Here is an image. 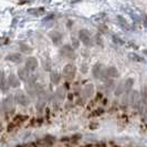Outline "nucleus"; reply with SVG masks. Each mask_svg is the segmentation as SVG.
<instances>
[{
    "label": "nucleus",
    "instance_id": "obj_1",
    "mask_svg": "<svg viewBox=\"0 0 147 147\" xmlns=\"http://www.w3.org/2000/svg\"><path fill=\"white\" fill-rule=\"evenodd\" d=\"M76 74V66L72 64V63H67L64 65L63 70H62V75L65 79L66 81H72L75 78Z\"/></svg>",
    "mask_w": 147,
    "mask_h": 147
},
{
    "label": "nucleus",
    "instance_id": "obj_2",
    "mask_svg": "<svg viewBox=\"0 0 147 147\" xmlns=\"http://www.w3.org/2000/svg\"><path fill=\"white\" fill-rule=\"evenodd\" d=\"M13 100H15V103L19 104L21 106H28L30 104L29 97L24 94V92H22L21 90H18L13 95Z\"/></svg>",
    "mask_w": 147,
    "mask_h": 147
},
{
    "label": "nucleus",
    "instance_id": "obj_3",
    "mask_svg": "<svg viewBox=\"0 0 147 147\" xmlns=\"http://www.w3.org/2000/svg\"><path fill=\"white\" fill-rule=\"evenodd\" d=\"M79 41H81L85 47H92L91 32L88 29H81L79 31Z\"/></svg>",
    "mask_w": 147,
    "mask_h": 147
},
{
    "label": "nucleus",
    "instance_id": "obj_4",
    "mask_svg": "<svg viewBox=\"0 0 147 147\" xmlns=\"http://www.w3.org/2000/svg\"><path fill=\"white\" fill-rule=\"evenodd\" d=\"M15 100H13V95H9V96H6L5 97V100L2 101V106H1V109L3 112H6V113H9V112H12L13 109H15Z\"/></svg>",
    "mask_w": 147,
    "mask_h": 147
},
{
    "label": "nucleus",
    "instance_id": "obj_5",
    "mask_svg": "<svg viewBox=\"0 0 147 147\" xmlns=\"http://www.w3.org/2000/svg\"><path fill=\"white\" fill-rule=\"evenodd\" d=\"M60 53L62 57H64L66 59H71L73 60L75 59V52H74V49L71 47V44H64L62 45L61 50H60Z\"/></svg>",
    "mask_w": 147,
    "mask_h": 147
},
{
    "label": "nucleus",
    "instance_id": "obj_6",
    "mask_svg": "<svg viewBox=\"0 0 147 147\" xmlns=\"http://www.w3.org/2000/svg\"><path fill=\"white\" fill-rule=\"evenodd\" d=\"M92 75L94 79H101L105 75V69L101 63H95L92 67Z\"/></svg>",
    "mask_w": 147,
    "mask_h": 147
},
{
    "label": "nucleus",
    "instance_id": "obj_7",
    "mask_svg": "<svg viewBox=\"0 0 147 147\" xmlns=\"http://www.w3.org/2000/svg\"><path fill=\"white\" fill-rule=\"evenodd\" d=\"M49 38L51 39V41L53 42L54 45H60L63 41V36L62 33L59 32V31H50L49 32Z\"/></svg>",
    "mask_w": 147,
    "mask_h": 147
},
{
    "label": "nucleus",
    "instance_id": "obj_8",
    "mask_svg": "<svg viewBox=\"0 0 147 147\" xmlns=\"http://www.w3.org/2000/svg\"><path fill=\"white\" fill-rule=\"evenodd\" d=\"M5 60H6V61H9V62H12V63L20 64L22 61H23V57L21 55V53L12 52V53L6 55V57H5Z\"/></svg>",
    "mask_w": 147,
    "mask_h": 147
},
{
    "label": "nucleus",
    "instance_id": "obj_9",
    "mask_svg": "<svg viewBox=\"0 0 147 147\" xmlns=\"http://www.w3.org/2000/svg\"><path fill=\"white\" fill-rule=\"evenodd\" d=\"M38 60L37 58H34V57H29L28 59L26 60V69L29 71V72H31V71H34L38 67Z\"/></svg>",
    "mask_w": 147,
    "mask_h": 147
},
{
    "label": "nucleus",
    "instance_id": "obj_10",
    "mask_svg": "<svg viewBox=\"0 0 147 147\" xmlns=\"http://www.w3.org/2000/svg\"><path fill=\"white\" fill-rule=\"evenodd\" d=\"M93 94H94V85H93L92 83H88V84L83 88V90H82V95H83L84 98L88 100L90 97H92Z\"/></svg>",
    "mask_w": 147,
    "mask_h": 147
},
{
    "label": "nucleus",
    "instance_id": "obj_11",
    "mask_svg": "<svg viewBox=\"0 0 147 147\" xmlns=\"http://www.w3.org/2000/svg\"><path fill=\"white\" fill-rule=\"evenodd\" d=\"M7 81L10 88H17L20 86V80L18 79V76L16 74H12V73L9 74V76L7 78Z\"/></svg>",
    "mask_w": 147,
    "mask_h": 147
},
{
    "label": "nucleus",
    "instance_id": "obj_12",
    "mask_svg": "<svg viewBox=\"0 0 147 147\" xmlns=\"http://www.w3.org/2000/svg\"><path fill=\"white\" fill-rule=\"evenodd\" d=\"M17 76H18V79H19V80L26 82V83L30 80V73L26 67H21V69H19V70H18V75H17Z\"/></svg>",
    "mask_w": 147,
    "mask_h": 147
},
{
    "label": "nucleus",
    "instance_id": "obj_13",
    "mask_svg": "<svg viewBox=\"0 0 147 147\" xmlns=\"http://www.w3.org/2000/svg\"><path fill=\"white\" fill-rule=\"evenodd\" d=\"M140 102H142V98L140 96V93L138 92H133L132 97H131V103H132L133 107L138 109L140 106Z\"/></svg>",
    "mask_w": 147,
    "mask_h": 147
},
{
    "label": "nucleus",
    "instance_id": "obj_14",
    "mask_svg": "<svg viewBox=\"0 0 147 147\" xmlns=\"http://www.w3.org/2000/svg\"><path fill=\"white\" fill-rule=\"evenodd\" d=\"M105 75L109 76V78H118L119 76V73H118V70L115 67V66H110L105 70Z\"/></svg>",
    "mask_w": 147,
    "mask_h": 147
},
{
    "label": "nucleus",
    "instance_id": "obj_15",
    "mask_svg": "<svg viewBox=\"0 0 147 147\" xmlns=\"http://www.w3.org/2000/svg\"><path fill=\"white\" fill-rule=\"evenodd\" d=\"M61 74L58 72V71H51V73H50V80H51V83L52 84H59L60 81H61Z\"/></svg>",
    "mask_w": 147,
    "mask_h": 147
},
{
    "label": "nucleus",
    "instance_id": "obj_16",
    "mask_svg": "<svg viewBox=\"0 0 147 147\" xmlns=\"http://www.w3.org/2000/svg\"><path fill=\"white\" fill-rule=\"evenodd\" d=\"M128 58L129 60H132L133 62H138V63H145V59L140 55V54H137V53H135V52H131L129 54H128Z\"/></svg>",
    "mask_w": 147,
    "mask_h": 147
},
{
    "label": "nucleus",
    "instance_id": "obj_17",
    "mask_svg": "<svg viewBox=\"0 0 147 147\" xmlns=\"http://www.w3.org/2000/svg\"><path fill=\"white\" fill-rule=\"evenodd\" d=\"M133 85H134V79H132V78L126 79V81L124 82V86H125V92H124V93H125L127 96L129 94V92L132 91Z\"/></svg>",
    "mask_w": 147,
    "mask_h": 147
},
{
    "label": "nucleus",
    "instance_id": "obj_18",
    "mask_svg": "<svg viewBox=\"0 0 147 147\" xmlns=\"http://www.w3.org/2000/svg\"><path fill=\"white\" fill-rule=\"evenodd\" d=\"M54 96H55V98H57L58 101H63V100L65 98V90H64V88H57Z\"/></svg>",
    "mask_w": 147,
    "mask_h": 147
},
{
    "label": "nucleus",
    "instance_id": "obj_19",
    "mask_svg": "<svg viewBox=\"0 0 147 147\" xmlns=\"http://www.w3.org/2000/svg\"><path fill=\"white\" fill-rule=\"evenodd\" d=\"M9 84H8V81L6 78H3L1 81H0V91L2 92V93H7L8 91H9Z\"/></svg>",
    "mask_w": 147,
    "mask_h": 147
},
{
    "label": "nucleus",
    "instance_id": "obj_20",
    "mask_svg": "<svg viewBox=\"0 0 147 147\" xmlns=\"http://www.w3.org/2000/svg\"><path fill=\"white\" fill-rule=\"evenodd\" d=\"M19 49H20V52H21V53H27V54H29V53L32 52V48L26 43L19 44Z\"/></svg>",
    "mask_w": 147,
    "mask_h": 147
},
{
    "label": "nucleus",
    "instance_id": "obj_21",
    "mask_svg": "<svg viewBox=\"0 0 147 147\" xmlns=\"http://www.w3.org/2000/svg\"><path fill=\"white\" fill-rule=\"evenodd\" d=\"M27 118H28V116H26V115H22V114H18L17 116L15 117V125H19V124H21V123H23L24 121H27Z\"/></svg>",
    "mask_w": 147,
    "mask_h": 147
},
{
    "label": "nucleus",
    "instance_id": "obj_22",
    "mask_svg": "<svg viewBox=\"0 0 147 147\" xmlns=\"http://www.w3.org/2000/svg\"><path fill=\"white\" fill-rule=\"evenodd\" d=\"M125 92V86H124V82H121L119 84L117 85V88L115 90V95L118 96L121 94H123Z\"/></svg>",
    "mask_w": 147,
    "mask_h": 147
},
{
    "label": "nucleus",
    "instance_id": "obj_23",
    "mask_svg": "<svg viewBox=\"0 0 147 147\" xmlns=\"http://www.w3.org/2000/svg\"><path fill=\"white\" fill-rule=\"evenodd\" d=\"M44 143L48 145H53L55 143V137L52 135H45L44 136Z\"/></svg>",
    "mask_w": 147,
    "mask_h": 147
},
{
    "label": "nucleus",
    "instance_id": "obj_24",
    "mask_svg": "<svg viewBox=\"0 0 147 147\" xmlns=\"http://www.w3.org/2000/svg\"><path fill=\"white\" fill-rule=\"evenodd\" d=\"M44 8L40 7V8H36L34 10H32V9H30L29 10V13H32V15H36V16H40L42 15V13H44Z\"/></svg>",
    "mask_w": 147,
    "mask_h": 147
},
{
    "label": "nucleus",
    "instance_id": "obj_25",
    "mask_svg": "<svg viewBox=\"0 0 147 147\" xmlns=\"http://www.w3.org/2000/svg\"><path fill=\"white\" fill-rule=\"evenodd\" d=\"M142 102L143 103H147V84L146 85H144V88H143V91H142Z\"/></svg>",
    "mask_w": 147,
    "mask_h": 147
},
{
    "label": "nucleus",
    "instance_id": "obj_26",
    "mask_svg": "<svg viewBox=\"0 0 147 147\" xmlns=\"http://www.w3.org/2000/svg\"><path fill=\"white\" fill-rule=\"evenodd\" d=\"M112 39H113L114 43L118 44V45H124V43H125V42H124V41H123V40H122L121 38H117V36H115V34H114V36L112 37Z\"/></svg>",
    "mask_w": 147,
    "mask_h": 147
},
{
    "label": "nucleus",
    "instance_id": "obj_27",
    "mask_svg": "<svg viewBox=\"0 0 147 147\" xmlns=\"http://www.w3.org/2000/svg\"><path fill=\"white\" fill-rule=\"evenodd\" d=\"M116 18H117V21L119 22L122 26H124L123 28H125L126 29V27H127V21L125 20V18H124V17H122V16H117Z\"/></svg>",
    "mask_w": 147,
    "mask_h": 147
},
{
    "label": "nucleus",
    "instance_id": "obj_28",
    "mask_svg": "<svg viewBox=\"0 0 147 147\" xmlns=\"http://www.w3.org/2000/svg\"><path fill=\"white\" fill-rule=\"evenodd\" d=\"M43 106H44V100L43 98H40V101L38 102L37 104V109L39 112H41V111L43 110Z\"/></svg>",
    "mask_w": 147,
    "mask_h": 147
},
{
    "label": "nucleus",
    "instance_id": "obj_29",
    "mask_svg": "<svg viewBox=\"0 0 147 147\" xmlns=\"http://www.w3.org/2000/svg\"><path fill=\"white\" fill-rule=\"evenodd\" d=\"M71 47H72L73 49H78V48L80 47V42H79V40H76V39L72 38V44H71Z\"/></svg>",
    "mask_w": 147,
    "mask_h": 147
},
{
    "label": "nucleus",
    "instance_id": "obj_30",
    "mask_svg": "<svg viewBox=\"0 0 147 147\" xmlns=\"http://www.w3.org/2000/svg\"><path fill=\"white\" fill-rule=\"evenodd\" d=\"M43 67L47 71H51V63L49 61H43Z\"/></svg>",
    "mask_w": 147,
    "mask_h": 147
},
{
    "label": "nucleus",
    "instance_id": "obj_31",
    "mask_svg": "<svg viewBox=\"0 0 147 147\" xmlns=\"http://www.w3.org/2000/svg\"><path fill=\"white\" fill-rule=\"evenodd\" d=\"M103 113V110L102 109H97L96 111H94L93 113H92V116H98V115H101Z\"/></svg>",
    "mask_w": 147,
    "mask_h": 147
},
{
    "label": "nucleus",
    "instance_id": "obj_32",
    "mask_svg": "<svg viewBox=\"0 0 147 147\" xmlns=\"http://www.w3.org/2000/svg\"><path fill=\"white\" fill-rule=\"evenodd\" d=\"M81 72L82 73H86L88 72V67H86V65H82V67H81Z\"/></svg>",
    "mask_w": 147,
    "mask_h": 147
},
{
    "label": "nucleus",
    "instance_id": "obj_33",
    "mask_svg": "<svg viewBox=\"0 0 147 147\" xmlns=\"http://www.w3.org/2000/svg\"><path fill=\"white\" fill-rule=\"evenodd\" d=\"M7 39H0V45H3V44L7 43Z\"/></svg>",
    "mask_w": 147,
    "mask_h": 147
},
{
    "label": "nucleus",
    "instance_id": "obj_34",
    "mask_svg": "<svg viewBox=\"0 0 147 147\" xmlns=\"http://www.w3.org/2000/svg\"><path fill=\"white\" fill-rule=\"evenodd\" d=\"M3 78H5V74H3V71H2V70H0V81H1V80H2Z\"/></svg>",
    "mask_w": 147,
    "mask_h": 147
},
{
    "label": "nucleus",
    "instance_id": "obj_35",
    "mask_svg": "<svg viewBox=\"0 0 147 147\" xmlns=\"http://www.w3.org/2000/svg\"><path fill=\"white\" fill-rule=\"evenodd\" d=\"M143 53L147 57V49H144V50H143Z\"/></svg>",
    "mask_w": 147,
    "mask_h": 147
}]
</instances>
